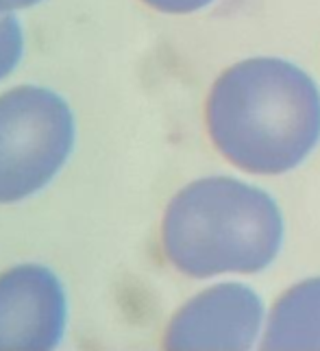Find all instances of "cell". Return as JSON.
<instances>
[{
  "label": "cell",
  "mask_w": 320,
  "mask_h": 351,
  "mask_svg": "<svg viewBox=\"0 0 320 351\" xmlns=\"http://www.w3.org/2000/svg\"><path fill=\"white\" fill-rule=\"evenodd\" d=\"M216 151L249 175H283L320 140V90L279 57H251L220 75L205 103Z\"/></svg>",
  "instance_id": "6da1fadb"
},
{
  "label": "cell",
  "mask_w": 320,
  "mask_h": 351,
  "mask_svg": "<svg viewBox=\"0 0 320 351\" xmlns=\"http://www.w3.org/2000/svg\"><path fill=\"white\" fill-rule=\"evenodd\" d=\"M159 236L166 260L188 277L251 275L277 258L283 219L262 188L233 177H203L170 199Z\"/></svg>",
  "instance_id": "7a4b0ae2"
},
{
  "label": "cell",
  "mask_w": 320,
  "mask_h": 351,
  "mask_svg": "<svg viewBox=\"0 0 320 351\" xmlns=\"http://www.w3.org/2000/svg\"><path fill=\"white\" fill-rule=\"evenodd\" d=\"M77 147V116L46 86L0 92V205L24 203L53 184Z\"/></svg>",
  "instance_id": "3957f363"
},
{
  "label": "cell",
  "mask_w": 320,
  "mask_h": 351,
  "mask_svg": "<svg viewBox=\"0 0 320 351\" xmlns=\"http://www.w3.org/2000/svg\"><path fill=\"white\" fill-rule=\"evenodd\" d=\"M68 330V293L61 277L40 262L0 273V351L57 349Z\"/></svg>",
  "instance_id": "277c9868"
},
{
  "label": "cell",
  "mask_w": 320,
  "mask_h": 351,
  "mask_svg": "<svg viewBox=\"0 0 320 351\" xmlns=\"http://www.w3.org/2000/svg\"><path fill=\"white\" fill-rule=\"evenodd\" d=\"M264 306L244 284H216L192 297L170 319L166 349H251L262 330Z\"/></svg>",
  "instance_id": "5b68a950"
},
{
  "label": "cell",
  "mask_w": 320,
  "mask_h": 351,
  "mask_svg": "<svg viewBox=\"0 0 320 351\" xmlns=\"http://www.w3.org/2000/svg\"><path fill=\"white\" fill-rule=\"evenodd\" d=\"M264 349H320V277L294 284L268 314Z\"/></svg>",
  "instance_id": "8992f818"
},
{
  "label": "cell",
  "mask_w": 320,
  "mask_h": 351,
  "mask_svg": "<svg viewBox=\"0 0 320 351\" xmlns=\"http://www.w3.org/2000/svg\"><path fill=\"white\" fill-rule=\"evenodd\" d=\"M24 51H27V38L18 14L0 11V83L18 70Z\"/></svg>",
  "instance_id": "52a82bcc"
},
{
  "label": "cell",
  "mask_w": 320,
  "mask_h": 351,
  "mask_svg": "<svg viewBox=\"0 0 320 351\" xmlns=\"http://www.w3.org/2000/svg\"><path fill=\"white\" fill-rule=\"evenodd\" d=\"M146 7H151L159 14H168V16H188L196 14L205 7H209L214 0H142Z\"/></svg>",
  "instance_id": "ba28073f"
},
{
  "label": "cell",
  "mask_w": 320,
  "mask_h": 351,
  "mask_svg": "<svg viewBox=\"0 0 320 351\" xmlns=\"http://www.w3.org/2000/svg\"><path fill=\"white\" fill-rule=\"evenodd\" d=\"M46 0H0V11L3 14H20V11H29L44 5Z\"/></svg>",
  "instance_id": "9c48e42d"
}]
</instances>
